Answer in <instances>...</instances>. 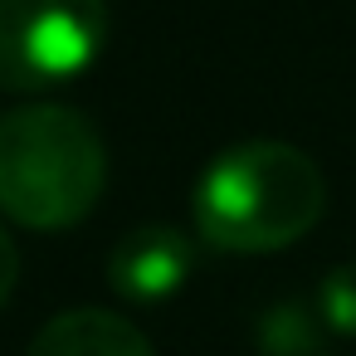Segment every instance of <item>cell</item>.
Returning a JSON list of instances; mask_svg holds the SVG:
<instances>
[{"mask_svg":"<svg viewBox=\"0 0 356 356\" xmlns=\"http://www.w3.org/2000/svg\"><path fill=\"white\" fill-rule=\"evenodd\" d=\"M327 210V181L317 161L288 142H239L220 152L195 181L191 220L210 249L273 254L302 239Z\"/></svg>","mask_w":356,"mask_h":356,"instance_id":"obj_1","label":"cell"},{"mask_svg":"<svg viewBox=\"0 0 356 356\" xmlns=\"http://www.w3.org/2000/svg\"><path fill=\"white\" fill-rule=\"evenodd\" d=\"M108 186L98 127L59 103L0 113V215L25 229H69L88 220Z\"/></svg>","mask_w":356,"mask_h":356,"instance_id":"obj_2","label":"cell"},{"mask_svg":"<svg viewBox=\"0 0 356 356\" xmlns=\"http://www.w3.org/2000/svg\"><path fill=\"white\" fill-rule=\"evenodd\" d=\"M108 44V0H0V88L79 79Z\"/></svg>","mask_w":356,"mask_h":356,"instance_id":"obj_3","label":"cell"},{"mask_svg":"<svg viewBox=\"0 0 356 356\" xmlns=\"http://www.w3.org/2000/svg\"><path fill=\"white\" fill-rule=\"evenodd\" d=\"M195 268V244L176 225H137L108 254V283L122 302H166Z\"/></svg>","mask_w":356,"mask_h":356,"instance_id":"obj_4","label":"cell"},{"mask_svg":"<svg viewBox=\"0 0 356 356\" xmlns=\"http://www.w3.org/2000/svg\"><path fill=\"white\" fill-rule=\"evenodd\" d=\"M30 356H152V341L108 307H74L40 327Z\"/></svg>","mask_w":356,"mask_h":356,"instance_id":"obj_5","label":"cell"},{"mask_svg":"<svg viewBox=\"0 0 356 356\" xmlns=\"http://www.w3.org/2000/svg\"><path fill=\"white\" fill-rule=\"evenodd\" d=\"M322 312L307 302H278L259 317V351L264 356H312L322 341Z\"/></svg>","mask_w":356,"mask_h":356,"instance_id":"obj_6","label":"cell"},{"mask_svg":"<svg viewBox=\"0 0 356 356\" xmlns=\"http://www.w3.org/2000/svg\"><path fill=\"white\" fill-rule=\"evenodd\" d=\"M317 312H322L327 332L356 341V264H341V268H332V273L322 278V288H317Z\"/></svg>","mask_w":356,"mask_h":356,"instance_id":"obj_7","label":"cell"},{"mask_svg":"<svg viewBox=\"0 0 356 356\" xmlns=\"http://www.w3.org/2000/svg\"><path fill=\"white\" fill-rule=\"evenodd\" d=\"M15 278H20V249L15 239L0 229V307H6V298L15 293Z\"/></svg>","mask_w":356,"mask_h":356,"instance_id":"obj_8","label":"cell"}]
</instances>
